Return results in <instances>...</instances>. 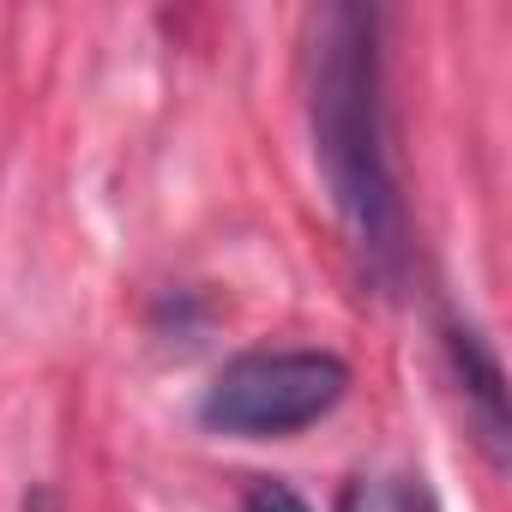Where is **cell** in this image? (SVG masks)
<instances>
[{
    "mask_svg": "<svg viewBox=\"0 0 512 512\" xmlns=\"http://www.w3.org/2000/svg\"><path fill=\"white\" fill-rule=\"evenodd\" d=\"M308 127L326 193L368 272H392L404 253V205L386 151L380 25L362 7H326L308 43Z\"/></svg>",
    "mask_w": 512,
    "mask_h": 512,
    "instance_id": "cell-1",
    "label": "cell"
},
{
    "mask_svg": "<svg viewBox=\"0 0 512 512\" xmlns=\"http://www.w3.org/2000/svg\"><path fill=\"white\" fill-rule=\"evenodd\" d=\"M350 392V368L332 350H247L217 368L199 398L205 428L217 434H296L332 416Z\"/></svg>",
    "mask_w": 512,
    "mask_h": 512,
    "instance_id": "cell-2",
    "label": "cell"
},
{
    "mask_svg": "<svg viewBox=\"0 0 512 512\" xmlns=\"http://www.w3.org/2000/svg\"><path fill=\"white\" fill-rule=\"evenodd\" d=\"M446 350H452V362H458L464 398L476 404L482 440H488V452L500 458V446H506V386H500V362H494V350L482 344V332H470V326H452V332H446Z\"/></svg>",
    "mask_w": 512,
    "mask_h": 512,
    "instance_id": "cell-3",
    "label": "cell"
},
{
    "mask_svg": "<svg viewBox=\"0 0 512 512\" xmlns=\"http://www.w3.org/2000/svg\"><path fill=\"white\" fill-rule=\"evenodd\" d=\"M332 512H434V494L422 488V476L404 470H368L356 482H344Z\"/></svg>",
    "mask_w": 512,
    "mask_h": 512,
    "instance_id": "cell-4",
    "label": "cell"
},
{
    "mask_svg": "<svg viewBox=\"0 0 512 512\" xmlns=\"http://www.w3.org/2000/svg\"><path fill=\"white\" fill-rule=\"evenodd\" d=\"M241 512H308V500L290 482H253L241 494Z\"/></svg>",
    "mask_w": 512,
    "mask_h": 512,
    "instance_id": "cell-5",
    "label": "cell"
},
{
    "mask_svg": "<svg viewBox=\"0 0 512 512\" xmlns=\"http://www.w3.org/2000/svg\"><path fill=\"white\" fill-rule=\"evenodd\" d=\"M19 512H61V494H55L49 482H37V488H25V500H19Z\"/></svg>",
    "mask_w": 512,
    "mask_h": 512,
    "instance_id": "cell-6",
    "label": "cell"
}]
</instances>
